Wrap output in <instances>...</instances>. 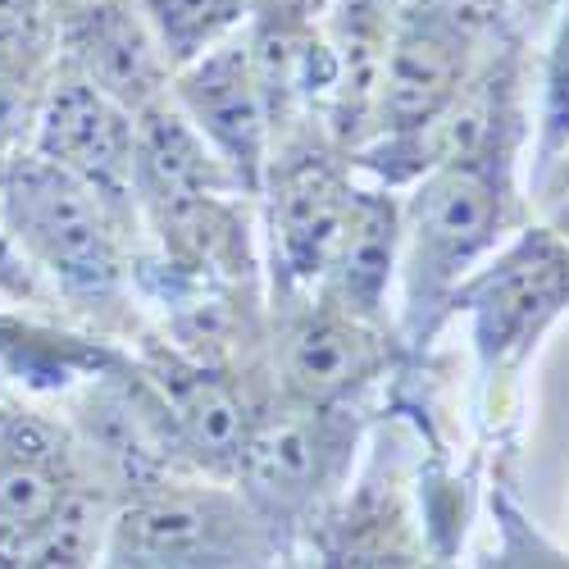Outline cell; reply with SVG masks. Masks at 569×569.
Wrapping results in <instances>:
<instances>
[{
    "instance_id": "obj_1",
    "label": "cell",
    "mask_w": 569,
    "mask_h": 569,
    "mask_svg": "<svg viewBox=\"0 0 569 569\" xmlns=\"http://www.w3.org/2000/svg\"><path fill=\"white\" fill-rule=\"evenodd\" d=\"M529 128L451 156L401 192L397 333L406 351L429 347L451 319V297L515 228L529 223Z\"/></svg>"
},
{
    "instance_id": "obj_2",
    "label": "cell",
    "mask_w": 569,
    "mask_h": 569,
    "mask_svg": "<svg viewBox=\"0 0 569 569\" xmlns=\"http://www.w3.org/2000/svg\"><path fill=\"white\" fill-rule=\"evenodd\" d=\"M0 228L69 315L101 333L137 328L141 232L87 182L19 147L0 160Z\"/></svg>"
},
{
    "instance_id": "obj_3",
    "label": "cell",
    "mask_w": 569,
    "mask_h": 569,
    "mask_svg": "<svg viewBox=\"0 0 569 569\" xmlns=\"http://www.w3.org/2000/svg\"><path fill=\"white\" fill-rule=\"evenodd\" d=\"M297 547L282 538L232 479L169 473L119 501L106 565L123 569H256L288 565Z\"/></svg>"
},
{
    "instance_id": "obj_4",
    "label": "cell",
    "mask_w": 569,
    "mask_h": 569,
    "mask_svg": "<svg viewBox=\"0 0 569 569\" xmlns=\"http://www.w3.org/2000/svg\"><path fill=\"white\" fill-rule=\"evenodd\" d=\"M360 433V410H323L273 392L251 423L232 483L301 551L319 515L347 492Z\"/></svg>"
},
{
    "instance_id": "obj_5",
    "label": "cell",
    "mask_w": 569,
    "mask_h": 569,
    "mask_svg": "<svg viewBox=\"0 0 569 569\" xmlns=\"http://www.w3.org/2000/svg\"><path fill=\"white\" fill-rule=\"evenodd\" d=\"M456 315L469 319L479 378L497 392V383H510L529 365L556 319L569 315V242L533 214L456 288Z\"/></svg>"
},
{
    "instance_id": "obj_6",
    "label": "cell",
    "mask_w": 569,
    "mask_h": 569,
    "mask_svg": "<svg viewBox=\"0 0 569 569\" xmlns=\"http://www.w3.org/2000/svg\"><path fill=\"white\" fill-rule=\"evenodd\" d=\"M351 151L323 119H301L273 137L260 187V242L269 292H310L323 278L356 192Z\"/></svg>"
},
{
    "instance_id": "obj_7",
    "label": "cell",
    "mask_w": 569,
    "mask_h": 569,
    "mask_svg": "<svg viewBox=\"0 0 569 569\" xmlns=\"http://www.w3.org/2000/svg\"><path fill=\"white\" fill-rule=\"evenodd\" d=\"M401 356L397 323L351 315L315 292H269V378L278 397L360 410Z\"/></svg>"
},
{
    "instance_id": "obj_8",
    "label": "cell",
    "mask_w": 569,
    "mask_h": 569,
    "mask_svg": "<svg viewBox=\"0 0 569 569\" xmlns=\"http://www.w3.org/2000/svg\"><path fill=\"white\" fill-rule=\"evenodd\" d=\"M28 151L60 164L78 182H87L97 197H106L137 232V192H132V164H137V114L91 87L82 73L56 69L46 73L41 97L28 128Z\"/></svg>"
},
{
    "instance_id": "obj_9",
    "label": "cell",
    "mask_w": 569,
    "mask_h": 569,
    "mask_svg": "<svg viewBox=\"0 0 569 569\" xmlns=\"http://www.w3.org/2000/svg\"><path fill=\"white\" fill-rule=\"evenodd\" d=\"M87 479H101L82 456L64 415L0 401V565H28L41 533Z\"/></svg>"
},
{
    "instance_id": "obj_10",
    "label": "cell",
    "mask_w": 569,
    "mask_h": 569,
    "mask_svg": "<svg viewBox=\"0 0 569 569\" xmlns=\"http://www.w3.org/2000/svg\"><path fill=\"white\" fill-rule=\"evenodd\" d=\"M506 41H515V37H506ZM506 41L473 32L442 10L415 6V0H397L388 78H383V101H378V132L373 137H410L423 123H433L469 87V78L488 64V56L501 51Z\"/></svg>"
},
{
    "instance_id": "obj_11",
    "label": "cell",
    "mask_w": 569,
    "mask_h": 569,
    "mask_svg": "<svg viewBox=\"0 0 569 569\" xmlns=\"http://www.w3.org/2000/svg\"><path fill=\"white\" fill-rule=\"evenodd\" d=\"M173 101L214 147V156L237 173V182L260 201V187L273 156V114L251 64L247 28L210 46L206 56L173 73Z\"/></svg>"
},
{
    "instance_id": "obj_12",
    "label": "cell",
    "mask_w": 569,
    "mask_h": 569,
    "mask_svg": "<svg viewBox=\"0 0 569 569\" xmlns=\"http://www.w3.org/2000/svg\"><path fill=\"white\" fill-rule=\"evenodd\" d=\"M56 10V60L132 114L169 97L173 64L137 0H69Z\"/></svg>"
},
{
    "instance_id": "obj_13",
    "label": "cell",
    "mask_w": 569,
    "mask_h": 569,
    "mask_svg": "<svg viewBox=\"0 0 569 569\" xmlns=\"http://www.w3.org/2000/svg\"><path fill=\"white\" fill-rule=\"evenodd\" d=\"M397 273H401V192L373 178H356L333 256H328L323 278L310 292L351 315L397 323Z\"/></svg>"
},
{
    "instance_id": "obj_14",
    "label": "cell",
    "mask_w": 569,
    "mask_h": 569,
    "mask_svg": "<svg viewBox=\"0 0 569 569\" xmlns=\"http://www.w3.org/2000/svg\"><path fill=\"white\" fill-rule=\"evenodd\" d=\"M319 19L328 32V51H333L328 128L347 151H360L378 132L397 0H319Z\"/></svg>"
},
{
    "instance_id": "obj_15",
    "label": "cell",
    "mask_w": 569,
    "mask_h": 569,
    "mask_svg": "<svg viewBox=\"0 0 569 569\" xmlns=\"http://www.w3.org/2000/svg\"><path fill=\"white\" fill-rule=\"evenodd\" d=\"M137 10L151 23L160 51L178 73L182 64L206 56L210 46L242 32L256 0H137Z\"/></svg>"
},
{
    "instance_id": "obj_16",
    "label": "cell",
    "mask_w": 569,
    "mask_h": 569,
    "mask_svg": "<svg viewBox=\"0 0 569 569\" xmlns=\"http://www.w3.org/2000/svg\"><path fill=\"white\" fill-rule=\"evenodd\" d=\"M569 151V0L547 28V51L538 69V106L529 128V156H525V187L547 178V169Z\"/></svg>"
},
{
    "instance_id": "obj_17",
    "label": "cell",
    "mask_w": 569,
    "mask_h": 569,
    "mask_svg": "<svg viewBox=\"0 0 569 569\" xmlns=\"http://www.w3.org/2000/svg\"><path fill=\"white\" fill-rule=\"evenodd\" d=\"M560 6L565 0H510V14L525 37H542L551 28V19L560 14Z\"/></svg>"
},
{
    "instance_id": "obj_18",
    "label": "cell",
    "mask_w": 569,
    "mask_h": 569,
    "mask_svg": "<svg viewBox=\"0 0 569 569\" xmlns=\"http://www.w3.org/2000/svg\"><path fill=\"white\" fill-rule=\"evenodd\" d=\"M533 210H538L542 223H551L565 237V242H569V187H560V192H547L542 201H533Z\"/></svg>"
},
{
    "instance_id": "obj_19",
    "label": "cell",
    "mask_w": 569,
    "mask_h": 569,
    "mask_svg": "<svg viewBox=\"0 0 569 569\" xmlns=\"http://www.w3.org/2000/svg\"><path fill=\"white\" fill-rule=\"evenodd\" d=\"M560 187H569V151L547 169V178H542V182L533 187V192H529V201H542L547 192H560Z\"/></svg>"
}]
</instances>
